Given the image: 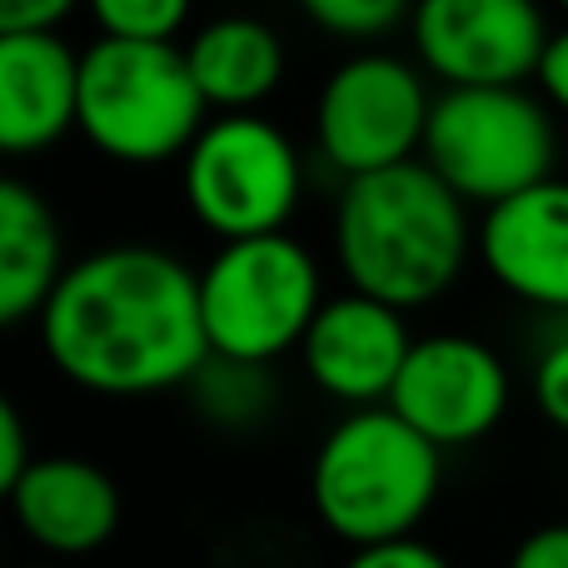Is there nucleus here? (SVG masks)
Here are the masks:
<instances>
[{
    "label": "nucleus",
    "mask_w": 568,
    "mask_h": 568,
    "mask_svg": "<svg viewBox=\"0 0 568 568\" xmlns=\"http://www.w3.org/2000/svg\"><path fill=\"white\" fill-rule=\"evenodd\" d=\"M30 459H36V454H30V429H26V419H20L16 399L0 389V504L10 499V489H16V479L26 474Z\"/></svg>",
    "instance_id": "obj_22"
},
{
    "label": "nucleus",
    "mask_w": 568,
    "mask_h": 568,
    "mask_svg": "<svg viewBox=\"0 0 568 568\" xmlns=\"http://www.w3.org/2000/svg\"><path fill=\"white\" fill-rule=\"evenodd\" d=\"M439 484L444 449L389 404L349 409L320 439L310 464V504L344 549L409 539L429 519Z\"/></svg>",
    "instance_id": "obj_3"
},
{
    "label": "nucleus",
    "mask_w": 568,
    "mask_h": 568,
    "mask_svg": "<svg viewBox=\"0 0 568 568\" xmlns=\"http://www.w3.org/2000/svg\"><path fill=\"white\" fill-rule=\"evenodd\" d=\"M85 10L115 40H175L190 20V0H85Z\"/></svg>",
    "instance_id": "obj_18"
},
{
    "label": "nucleus",
    "mask_w": 568,
    "mask_h": 568,
    "mask_svg": "<svg viewBox=\"0 0 568 568\" xmlns=\"http://www.w3.org/2000/svg\"><path fill=\"white\" fill-rule=\"evenodd\" d=\"M195 389L205 419L245 429V424L265 419V409L275 404V384H270V364H240V359H215L210 354L205 369L185 384Z\"/></svg>",
    "instance_id": "obj_17"
},
{
    "label": "nucleus",
    "mask_w": 568,
    "mask_h": 568,
    "mask_svg": "<svg viewBox=\"0 0 568 568\" xmlns=\"http://www.w3.org/2000/svg\"><path fill=\"white\" fill-rule=\"evenodd\" d=\"M344 568H454L434 544L424 539H389V544H364V549H349Z\"/></svg>",
    "instance_id": "obj_21"
},
{
    "label": "nucleus",
    "mask_w": 568,
    "mask_h": 568,
    "mask_svg": "<svg viewBox=\"0 0 568 568\" xmlns=\"http://www.w3.org/2000/svg\"><path fill=\"white\" fill-rule=\"evenodd\" d=\"M409 30L444 85H524L549 45L534 0H414Z\"/></svg>",
    "instance_id": "obj_10"
},
{
    "label": "nucleus",
    "mask_w": 568,
    "mask_h": 568,
    "mask_svg": "<svg viewBox=\"0 0 568 568\" xmlns=\"http://www.w3.org/2000/svg\"><path fill=\"white\" fill-rule=\"evenodd\" d=\"M36 329L60 379L100 399L185 389L210 359L200 275L160 245H105L70 260Z\"/></svg>",
    "instance_id": "obj_1"
},
{
    "label": "nucleus",
    "mask_w": 568,
    "mask_h": 568,
    "mask_svg": "<svg viewBox=\"0 0 568 568\" xmlns=\"http://www.w3.org/2000/svg\"><path fill=\"white\" fill-rule=\"evenodd\" d=\"M429 90L419 70L399 55L364 50L334 65L314 105V145L324 165L344 180L419 160L424 125H429Z\"/></svg>",
    "instance_id": "obj_8"
},
{
    "label": "nucleus",
    "mask_w": 568,
    "mask_h": 568,
    "mask_svg": "<svg viewBox=\"0 0 568 568\" xmlns=\"http://www.w3.org/2000/svg\"><path fill=\"white\" fill-rule=\"evenodd\" d=\"M534 404L554 429L568 434V334L554 339L534 364Z\"/></svg>",
    "instance_id": "obj_20"
},
{
    "label": "nucleus",
    "mask_w": 568,
    "mask_h": 568,
    "mask_svg": "<svg viewBox=\"0 0 568 568\" xmlns=\"http://www.w3.org/2000/svg\"><path fill=\"white\" fill-rule=\"evenodd\" d=\"M300 10L339 40H374L394 30L404 16H414V0H300Z\"/></svg>",
    "instance_id": "obj_19"
},
{
    "label": "nucleus",
    "mask_w": 568,
    "mask_h": 568,
    "mask_svg": "<svg viewBox=\"0 0 568 568\" xmlns=\"http://www.w3.org/2000/svg\"><path fill=\"white\" fill-rule=\"evenodd\" d=\"M20 568H70L65 559H45V564H20Z\"/></svg>",
    "instance_id": "obj_26"
},
{
    "label": "nucleus",
    "mask_w": 568,
    "mask_h": 568,
    "mask_svg": "<svg viewBox=\"0 0 568 568\" xmlns=\"http://www.w3.org/2000/svg\"><path fill=\"white\" fill-rule=\"evenodd\" d=\"M509 568H568V524H544L524 534L509 554Z\"/></svg>",
    "instance_id": "obj_24"
},
{
    "label": "nucleus",
    "mask_w": 568,
    "mask_h": 568,
    "mask_svg": "<svg viewBox=\"0 0 568 568\" xmlns=\"http://www.w3.org/2000/svg\"><path fill=\"white\" fill-rule=\"evenodd\" d=\"M190 75L210 110H255L284 80L280 36L255 16H220L200 26L185 45Z\"/></svg>",
    "instance_id": "obj_16"
},
{
    "label": "nucleus",
    "mask_w": 568,
    "mask_h": 568,
    "mask_svg": "<svg viewBox=\"0 0 568 568\" xmlns=\"http://www.w3.org/2000/svg\"><path fill=\"white\" fill-rule=\"evenodd\" d=\"M469 250V205L424 160L344 180L334 205V260L349 290L404 314L424 310L454 290Z\"/></svg>",
    "instance_id": "obj_2"
},
{
    "label": "nucleus",
    "mask_w": 568,
    "mask_h": 568,
    "mask_svg": "<svg viewBox=\"0 0 568 568\" xmlns=\"http://www.w3.org/2000/svg\"><path fill=\"white\" fill-rule=\"evenodd\" d=\"M80 55L55 36H0V155H40L75 130Z\"/></svg>",
    "instance_id": "obj_14"
},
{
    "label": "nucleus",
    "mask_w": 568,
    "mask_h": 568,
    "mask_svg": "<svg viewBox=\"0 0 568 568\" xmlns=\"http://www.w3.org/2000/svg\"><path fill=\"white\" fill-rule=\"evenodd\" d=\"M559 6H564V10H568V0H559Z\"/></svg>",
    "instance_id": "obj_27"
},
{
    "label": "nucleus",
    "mask_w": 568,
    "mask_h": 568,
    "mask_svg": "<svg viewBox=\"0 0 568 568\" xmlns=\"http://www.w3.org/2000/svg\"><path fill=\"white\" fill-rule=\"evenodd\" d=\"M80 0H0V36H36L55 30Z\"/></svg>",
    "instance_id": "obj_23"
},
{
    "label": "nucleus",
    "mask_w": 568,
    "mask_h": 568,
    "mask_svg": "<svg viewBox=\"0 0 568 568\" xmlns=\"http://www.w3.org/2000/svg\"><path fill=\"white\" fill-rule=\"evenodd\" d=\"M484 270L534 310L568 314V180H539L484 210L474 230Z\"/></svg>",
    "instance_id": "obj_12"
},
{
    "label": "nucleus",
    "mask_w": 568,
    "mask_h": 568,
    "mask_svg": "<svg viewBox=\"0 0 568 568\" xmlns=\"http://www.w3.org/2000/svg\"><path fill=\"white\" fill-rule=\"evenodd\" d=\"M554 120L524 85H444L419 160L464 200L499 205L554 175Z\"/></svg>",
    "instance_id": "obj_6"
},
{
    "label": "nucleus",
    "mask_w": 568,
    "mask_h": 568,
    "mask_svg": "<svg viewBox=\"0 0 568 568\" xmlns=\"http://www.w3.org/2000/svg\"><path fill=\"white\" fill-rule=\"evenodd\" d=\"M16 529L50 559H85L120 534V484L80 454H40L6 499Z\"/></svg>",
    "instance_id": "obj_13"
},
{
    "label": "nucleus",
    "mask_w": 568,
    "mask_h": 568,
    "mask_svg": "<svg viewBox=\"0 0 568 568\" xmlns=\"http://www.w3.org/2000/svg\"><path fill=\"white\" fill-rule=\"evenodd\" d=\"M389 409L439 449H464L494 434L509 414V369L474 334H429L414 339Z\"/></svg>",
    "instance_id": "obj_9"
},
{
    "label": "nucleus",
    "mask_w": 568,
    "mask_h": 568,
    "mask_svg": "<svg viewBox=\"0 0 568 568\" xmlns=\"http://www.w3.org/2000/svg\"><path fill=\"white\" fill-rule=\"evenodd\" d=\"M60 275L65 240L55 210L26 180L0 175V334L40 320Z\"/></svg>",
    "instance_id": "obj_15"
},
{
    "label": "nucleus",
    "mask_w": 568,
    "mask_h": 568,
    "mask_svg": "<svg viewBox=\"0 0 568 568\" xmlns=\"http://www.w3.org/2000/svg\"><path fill=\"white\" fill-rule=\"evenodd\" d=\"M324 300L320 260L284 230L220 240L200 270V320L215 359L275 364L304 344Z\"/></svg>",
    "instance_id": "obj_5"
},
{
    "label": "nucleus",
    "mask_w": 568,
    "mask_h": 568,
    "mask_svg": "<svg viewBox=\"0 0 568 568\" xmlns=\"http://www.w3.org/2000/svg\"><path fill=\"white\" fill-rule=\"evenodd\" d=\"M205 115L210 105L175 40L100 36L80 55L75 130L115 165L185 160Z\"/></svg>",
    "instance_id": "obj_4"
},
{
    "label": "nucleus",
    "mask_w": 568,
    "mask_h": 568,
    "mask_svg": "<svg viewBox=\"0 0 568 568\" xmlns=\"http://www.w3.org/2000/svg\"><path fill=\"white\" fill-rule=\"evenodd\" d=\"M185 205L215 240L275 235L300 210L304 165L294 140L255 110L205 120L180 160Z\"/></svg>",
    "instance_id": "obj_7"
},
{
    "label": "nucleus",
    "mask_w": 568,
    "mask_h": 568,
    "mask_svg": "<svg viewBox=\"0 0 568 568\" xmlns=\"http://www.w3.org/2000/svg\"><path fill=\"white\" fill-rule=\"evenodd\" d=\"M534 80L544 85V95H549L554 110H564L568 115V26L554 30L549 45H544L539 55V70H534Z\"/></svg>",
    "instance_id": "obj_25"
},
{
    "label": "nucleus",
    "mask_w": 568,
    "mask_h": 568,
    "mask_svg": "<svg viewBox=\"0 0 568 568\" xmlns=\"http://www.w3.org/2000/svg\"><path fill=\"white\" fill-rule=\"evenodd\" d=\"M409 349L414 334L404 324V310L374 300V294L344 290L320 304L300 344V359L304 374L329 399H339L344 409H369V404H389Z\"/></svg>",
    "instance_id": "obj_11"
}]
</instances>
